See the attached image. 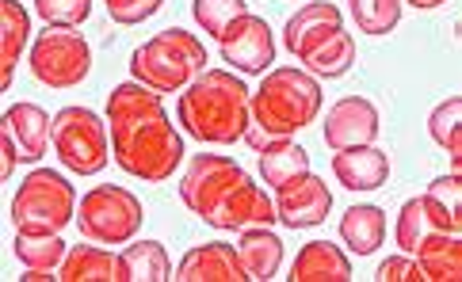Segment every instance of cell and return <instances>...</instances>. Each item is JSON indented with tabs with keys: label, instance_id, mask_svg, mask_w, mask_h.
Segmentation results:
<instances>
[{
	"label": "cell",
	"instance_id": "obj_19",
	"mask_svg": "<svg viewBox=\"0 0 462 282\" xmlns=\"http://www.w3.org/2000/svg\"><path fill=\"white\" fill-rule=\"evenodd\" d=\"M0 126L12 130L15 145H20V160H27V164H35L46 149L54 145V119L39 104H12Z\"/></svg>",
	"mask_w": 462,
	"mask_h": 282
},
{
	"label": "cell",
	"instance_id": "obj_36",
	"mask_svg": "<svg viewBox=\"0 0 462 282\" xmlns=\"http://www.w3.org/2000/svg\"><path fill=\"white\" fill-rule=\"evenodd\" d=\"M0 153H5V157H0V179H12L15 164H20V145H15L8 126H0Z\"/></svg>",
	"mask_w": 462,
	"mask_h": 282
},
{
	"label": "cell",
	"instance_id": "obj_25",
	"mask_svg": "<svg viewBox=\"0 0 462 282\" xmlns=\"http://www.w3.org/2000/svg\"><path fill=\"white\" fill-rule=\"evenodd\" d=\"M12 252H15V259H20L23 268L58 271L61 259L69 256V244L61 241V233H31V229H15Z\"/></svg>",
	"mask_w": 462,
	"mask_h": 282
},
{
	"label": "cell",
	"instance_id": "obj_17",
	"mask_svg": "<svg viewBox=\"0 0 462 282\" xmlns=\"http://www.w3.org/2000/svg\"><path fill=\"white\" fill-rule=\"evenodd\" d=\"M333 176L340 187L348 191H378L390 179V157L374 145H356V149H340L333 157Z\"/></svg>",
	"mask_w": 462,
	"mask_h": 282
},
{
	"label": "cell",
	"instance_id": "obj_12",
	"mask_svg": "<svg viewBox=\"0 0 462 282\" xmlns=\"http://www.w3.org/2000/svg\"><path fill=\"white\" fill-rule=\"evenodd\" d=\"M328 210H333V191L321 176H299L294 184H287L283 191H275V218L287 229H313L325 225Z\"/></svg>",
	"mask_w": 462,
	"mask_h": 282
},
{
	"label": "cell",
	"instance_id": "obj_10",
	"mask_svg": "<svg viewBox=\"0 0 462 282\" xmlns=\"http://www.w3.org/2000/svg\"><path fill=\"white\" fill-rule=\"evenodd\" d=\"M218 42H222V61H229V69H237L245 77H263L275 61V39L263 15H253V12L237 15Z\"/></svg>",
	"mask_w": 462,
	"mask_h": 282
},
{
	"label": "cell",
	"instance_id": "obj_27",
	"mask_svg": "<svg viewBox=\"0 0 462 282\" xmlns=\"http://www.w3.org/2000/svg\"><path fill=\"white\" fill-rule=\"evenodd\" d=\"M428 134L436 145H443L451 153V172H458L462 164V96H451L428 114Z\"/></svg>",
	"mask_w": 462,
	"mask_h": 282
},
{
	"label": "cell",
	"instance_id": "obj_18",
	"mask_svg": "<svg viewBox=\"0 0 462 282\" xmlns=\"http://www.w3.org/2000/svg\"><path fill=\"white\" fill-rule=\"evenodd\" d=\"M291 282H352V259L344 248L328 241H306L302 252L294 256V268L287 275Z\"/></svg>",
	"mask_w": 462,
	"mask_h": 282
},
{
	"label": "cell",
	"instance_id": "obj_5",
	"mask_svg": "<svg viewBox=\"0 0 462 282\" xmlns=\"http://www.w3.org/2000/svg\"><path fill=\"white\" fill-rule=\"evenodd\" d=\"M12 222L15 229L31 233H61L69 222H77V191L61 172L35 168L20 179V191L12 198Z\"/></svg>",
	"mask_w": 462,
	"mask_h": 282
},
{
	"label": "cell",
	"instance_id": "obj_1",
	"mask_svg": "<svg viewBox=\"0 0 462 282\" xmlns=\"http://www.w3.org/2000/svg\"><path fill=\"white\" fill-rule=\"evenodd\" d=\"M107 123L115 164L142 184H169L184 160V138L169 123L161 92L138 80L115 85L107 96Z\"/></svg>",
	"mask_w": 462,
	"mask_h": 282
},
{
	"label": "cell",
	"instance_id": "obj_16",
	"mask_svg": "<svg viewBox=\"0 0 462 282\" xmlns=\"http://www.w3.org/2000/svg\"><path fill=\"white\" fill-rule=\"evenodd\" d=\"M61 282H130V268L123 252H111L100 244H77L58 268Z\"/></svg>",
	"mask_w": 462,
	"mask_h": 282
},
{
	"label": "cell",
	"instance_id": "obj_32",
	"mask_svg": "<svg viewBox=\"0 0 462 282\" xmlns=\"http://www.w3.org/2000/svg\"><path fill=\"white\" fill-rule=\"evenodd\" d=\"M35 12L46 27H80L92 15V0H35Z\"/></svg>",
	"mask_w": 462,
	"mask_h": 282
},
{
	"label": "cell",
	"instance_id": "obj_9",
	"mask_svg": "<svg viewBox=\"0 0 462 282\" xmlns=\"http://www.w3.org/2000/svg\"><path fill=\"white\" fill-rule=\"evenodd\" d=\"M245 176H249V172H245L234 157L199 153V157L188 164L184 179H180V198H184V206L195 214V218L207 222L210 214H214V206H218Z\"/></svg>",
	"mask_w": 462,
	"mask_h": 282
},
{
	"label": "cell",
	"instance_id": "obj_26",
	"mask_svg": "<svg viewBox=\"0 0 462 282\" xmlns=\"http://www.w3.org/2000/svg\"><path fill=\"white\" fill-rule=\"evenodd\" d=\"M306 69L313 73V77H321V80H337V77H344L356 65V39L348 35V31H337V35H328L313 54L302 61Z\"/></svg>",
	"mask_w": 462,
	"mask_h": 282
},
{
	"label": "cell",
	"instance_id": "obj_2",
	"mask_svg": "<svg viewBox=\"0 0 462 282\" xmlns=\"http://www.w3.org/2000/svg\"><path fill=\"white\" fill-rule=\"evenodd\" d=\"M176 119L195 141L234 145L253 126V92L234 69H207L180 92Z\"/></svg>",
	"mask_w": 462,
	"mask_h": 282
},
{
	"label": "cell",
	"instance_id": "obj_24",
	"mask_svg": "<svg viewBox=\"0 0 462 282\" xmlns=\"http://www.w3.org/2000/svg\"><path fill=\"white\" fill-rule=\"evenodd\" d=\"M340 241L348 244V252H356V256H374L378 244L386 241V210H378L371 203L344 210Z\"/></svg>",
	"mask_w": 462,
	"mask_h": 282
},
{
	"label": "cell",
	"instance_id": "obj_21",
	"mask_svg": "<svg viewBox=\"0 0 462 282\" xmlns=\"http://www.w3.org/2000/svg\"><path fill=\"white\" fill-rule=\"evenodd\" d=\"M412 259L420 263L424 282H458L462 278V241L458 233H428L417 248Z\"/></svg>",
	"mask_w": 462,
	"mask_h": 282
},
{
	"label": "cell",
	"instance_id": "obj_20",
	"mask_svg": "<svg viewBox=\"0 0 462 282\" xmlns=\"http://www.w3.org/2000/svg\"><path fill=\"white\" fill-rule=\"evenodd\" d=\"M237 256L245 275L268 282L283 268V241H279V233H272V225H245L237 241Z\"/></svg>",
	"mask_w": 462,
	"mask_h": 282
},
{
	"label": "cell",
	"instance_id": "obj_33",
	"mask_svg": "<svg viewBox=\"0 0 462 282\" xmlns=\"http://www.w3.org/2000/svg\"><path fill=\"white\" fill-rule=\"evenodd\" d=\"M104 5H107V15L115 23L134 27V23H145L150 15H157L164 0H104Z\"/></svg>",
	"mask_w": 462,
	"mask_h": 282
},
{
	"label": "cell",
	"instance_id": "obj_31",
	"mask_svg": "<svg viewBox=\"0 0 462 282\" xmlns=\"http://www.w3.org/2000/svg\"><path fill=\"white\" fill-rule=\"evenodd\" d=\"M249 12V0H191V15L210 39H222L237 15Z\"/></svg>",
	"mask_w": 462,
	"mask_h": 282
},
{
	"label": "cell",
	"instance_id": "obj_11",
	"mask_svg": "<svg viewBox=\"0 0 462 282\" xmlns=\"http://www.w3.org/2000/svg\"><path fill=\"white\" fill-rule=\"evenodd\" d=\"M378 130H383V119H378V107L367 96H344L325 114V145L333 153L356 145H374Z\"/></svg>",
	"mask_w": 462,
	"mask_h": 282
},
{
	"label": "cell",
	"instance_id": "obj_14",
	"mask_svg": "<svg viewBox=\"0 0 462 282\" xmlns=\"http://www.w3.org/2000/svg\"><path fill=\"white\" fill-rule=\"evenodd\" d=\"M340 27H344L340 8L328 5V0H313V5L299 8V12H294L291 20H287L283 42H287V50L294 54V61H306L313 50H318L328 35H337Z\"/></svg>",
	"mask_w": 462,
	"mask_h": 282
},
{
	"label": "cell",
	"instance_id": "obj_34",
	"mask_svg": "<svg viewBox=\"0 0 462 282\" xmlns=\"http://www.w3.org/2000/svg\"><path fill=\"white\" fill-rule=\"evenodd\" d=\"M378 282H424V271H420V263L412 259V256H390L378 263Z\"/></svg>",
	"mask_w": 462,
	"mask_h": 282
},
{
	"label": "cell",
	"instance_id": "obj_8",
	"mask_svg": "<svg viewBox=\"0 0 462 282\" xmlns=\"http://www.w3.org/2000/svg\"><path fill=\"white\" fill-rule=\"evenodd\" d=\"M31 77L46 88H77L92 69V46L73 27H46L31 46Z\"/></svg>",
	"mask_w": 462,
	"mask_h": 282
},
{
	"label": "cell",
	"instance_id": "obj_35",
	"mask_svg": "<svg viewBox=\"0 0 462 282\" xmlns=\"http://www.w3.org/2000/svg\"><path fill=\"white\" fill-rule=\"evenodd\" d=\"M424 195H432L436 203H443V206H448L451 214H458V218H462V179H458V172L432 179V184H428V191H424Z\"/></svg>",
	"mask_w": 462,
	"mask_h": 282
},
{
	"label": "cell",
	"instance_id": "obj_23",
	"mask_svg": "<svg viewBox=\"0 0 462 282\" xmlns=\"http://www.w3.org/2000/svg\"><path fill=\"white\" fill-rule=\"evenodd\" d=\"M31 42V15L20 0H0V88H12L15 61Z\"/></svg>",
	"mask_w": 462,
	"mask_h": 282
},
{
	"label": "cell",
	"instance_id": "obj_28",
	"mask_svg": "<svg viewBox=\"0 0 462 282\" xmlns=\"http://www.w3.org/2000/svg\"><path fill=\"white\" fill-rule=\"evenodd\" d=\"M123 259L130 268V282H169L172 278V263H169V252H164L161 241L130 244L123 252Z\"/></svg>",
	"mask_w": 462,
	"mask_h": 282
},
{
	"label": "cell",
	"instance_id": "obj_13",
	"mask_svg": "<svg viewBox=\"0 0 462 282\" xmlns=\"http://www.w3.org/2000/svg\"><path fill=\"white\" fill-rule=\"evenodd\" d=\"M275 222H279L275 198H268V191L253 184L249 176H245L207 218L210 229H245V225H275Z\"/></svg>",
	"mask_w": 462,
	"mask_h": 282
},
{
	"label": "cell",
	"instance_id": "obj_22",
	"mask_svg": "<svg viewBox=\"0 0 462 282\" xmlns=\"http://www.w3.org/2000/svg\"><path fill=\"white\" fill-rule=\"evenodd\" d=\"M306 172H310V153L294 138H272L260 149V176L272 191H283Z\"/></svg>",
	"mask_w": 462,
	"mask_h": 282
},
{
	"label": "cell",
	"instance_id": "obj_6",
	"mask_svg": "<svg viewBox=\"0 0 462 282\" xmlns=\"http://www.w3.org/2000/svg\"><path fill=\"white\" fill-rule=\"evenodd\" d=\"M145 206L134 191H126L119 184H100L88 195H80L77 206V225L80 237L96 244H130L142 233Z\"/></svg>",
	"mask_w": 462,
	"mask_h": 282
},
{
	"label": "cell",
	"instance_id": "obj_7",
	"mask_svg": "<svg viewBox=\"0 0 462 282\" xmlns=\"http://www.w3.org/2000/svg\"><path fill=\"white\" fill-rule=\"evenodd\" d=\"M54 153L65 172L73 176H96L111 160V138L107 119H100L88 107H61L54 114Z\"/></svg>",
	"mask_w": 462,
	"mask_h": 282
},
{
	"label": "cell",
	"instance_id": "obj_15",
	"mask_svg": "<svg viewBox=\"0 0 462 282\" xmlns=\"http://www.w3.org/2000/svg\"><path fill=\"white\" fill-rule=\"evenodd\" d=\"M176 282H249L241 268V256H237V244H226V241H210L199 244L180 259V268L172 275Z\"/></svg>",
	"mask_w": 462,
	"mask_h": 282
},
{
	"label": "cell",
	"instance_id": "obj_4",
	"mask_svg": "<svg viewBox=\"0 0 462 282\" xmlns=\"http://www.w3.org/2000/svg\"><path fill=\"white\" fill-rule=\"evenodd\" d=\"M207 46L191 35V31L169 27L153 35L150 42H142L130 58V80L153 88V92H184L199 73H207Z\"/></svg>",
	"mask_w": 462,
	"mask_h": 282
},
{
	"label": "cell",
	"instance_id": "obj_30",
	"mask_svg": "<svg viewBox=\"0 0 462 282\" xmlns=\"http://www.w3.org/2000/svg\"><path fill=\"white\" fill-rule=\"evenodd\" d=\"M428 233H439L436 222L428 218V210H424V195L420 198H409V203L402 206L398 214V225H393V241H398V248L405 256H412V248H417Z\"/></svg>",
	"mask_w": 462,
	"mask_h": 282
},
{
	"label": "cell",
	"instance_id": "obj_3",
	"mask_svg": "<svg viewBox=\"0 0 462 282\" xmlns=\"http://www.w3.org/2000/svg\"><path fill=\"white\" fill-rule=\"evenodd\" d=\"M321 111V80L310 69H272L253 92V126L268 130L272 138H294Z\"/></svg>",
	"mask_w": 462,
	"mask_h": 282
},
{
	"label": "cell",
	"instance_id": "obj_29",
	"mask_svg": "<svg viewBox=\"0 0 462 282\" xmlns=\"http://www.w3.org/2000/svg\"><path fill=\"white\" fill-rule=\"evenodd\" d=\"M348 8L363 35H390L402 23V0H348Z\"/></svg>",
	"mask_w": 462,
	"mask_h": 282
},
{
	"label": "cell",
	"instance_id": "obj_37",
	"mask_svg": "<svg viewBox=\"0 0 462 282\" xmlns=\"http://www.w3.org/2000/svg\"><path fill=\"white\" fill-rule=\"evenodd\" d=\"M412 8H439V5H448V0H409Z\"/></svg>",
	"mask_w": 462,
	"mask_h": 282
}]
</instances>
